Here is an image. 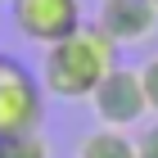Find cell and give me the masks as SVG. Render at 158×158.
I'll use <instances>...</instances> for the list:
<instances>
[{"label":"cell","instance_id":"cell-1","mask_svg":"<svg viewBox=\"0 0 158 158\" xmlns=\"http://www.w3.org/2000/svg\"><path fill=\"white\" fill-rule=\"evenodd\" d=\"M113 68H118V45L99 32V23H81L73 36L45 45L36 77L45 95L63 99V104H86Z\"/></svg>","mask_w":158,"mask_h":158},{"label":"cell","instance_id":"cell-4","mask_svg":"<svg viewBox=\"0 0 158 158\" xmlns=\"http://www.w3.org/2000/svg\"><path fill=\"white\" fill-rule=\"evenodd\" d=\"M9 23L14 32L32 45H54V41L73 36L86 23L81 0H9Z\"/></svg>","mask_w":158,"mask_h":158},{"label":"cell","instance_id":"cell-8","mask_svg":"<svg viewBox=\"0 0 158 158\" xmlns=\"http://www.w3.org/2000/svg\"><path fill=\"white\" fill-rule=\"evenodd\" d=\"M140 81H145V99H149V113L158 118V50L140 63Z\"/></svg>","mask_w":158,"mask_h":158},{"label":"cell","instance_id":"cell-10","mask_svg":"<svg viewBox=\"0 0 158 158\" xmlns=\"http://www.w3.org/2000/svg\"><path fill=\"white\" fill-rule=\"evenodd\" d=\"M0 158H5V140H0Z\"/></svg>","mask_w":158,"mask_h":158},{"label":"cell","instance_id":"cell-5","mask_svg":"<svg viewBox=\"0 0 158 158\" xmlns=\"http://www.w3.org/2000/svg\"><path fill=\"white\" fill-rule=\"evenodd\" d=\"M95 23L118 50L145 45L158 32V0H99Z\"/></svg>","mask_w":158,"mask_h":158},{"label":"cell","instance_id":"cell-7","mask_svg":"<svg viewBox=\"0 0 158 158\" xmlns=\"http://www.w3.org/2000/svg\"><path fill=\"white\" fill-rule=\"evenodd\" d=\"M5 158H54V145L41 131H23L5 140Z\"/></svg>","mask_w":158,"mask_h":158},{"label":"cell","instance_id":"cell-3","mask_svg":"<svg viewBox=\"0 0 158 158\" xmlns=\"http://www.w3.org/2000/svg\"><path fill=\"white\" fill-rule=\"evenodd\" d=\"M95 109L99 127H118V131H131L149 118V99H145V81H140V68H113L104 81L95 86V95L86 99Z\"/></svg>","mask_w":158,"mask_h":158},{"label":"cell","instance_id":"cell-2","mask_svg":"<svg viewBox=\"0 0 158 158\" xmlns=\"http://www.w3.org/2000/svg\"><path fill=\"white\" fill-rule=\"evenodd\" d=\"M45 118V90L41 77H32L18 59L0 54V140L23 131H41Z\"/></svg>","mask_w":158,"mask_h":158},{"label":"cell","instance_id":"cell-11","mask_svg":"<svg viewBox=\"0 0 158 158\" xmlns=\"http://www.w3.org/2000/svg\"><path fill=\"white\" fill-rule=\"evenodd\" d=\"M0 54H5V50H0Z\"/></svg>","mask_w":158,"mask_h":158},{"label":"cell","instance_id":"cell-6","mask_svg":"<svg viewBox=\"0 0 158 158\" xmlns=\"http://www.w3.org/2000/svg\"><path fill=\"white\" fill-rule=\"evenodd\" d=\"M73 158H135V135L118 127H95L77 140Z\"/></svg>","mask_w":158,"mask_h":158},{"label":"cell","instance_id":"cell-9","mask_svg":"<svg viewBox=\"0 0 158 158\" xmlns=\"http://www.w3.org/2000/svg\"><path fill=\"white\" fill-rule=\"evenodd\" d=\"M135 158H158V122L135 131Z\"/></svg>","mask_w":158,"mask_h":158}]
</instances>
